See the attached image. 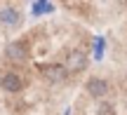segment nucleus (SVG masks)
Returning a JSON list of instances; mask_svg holds the SVG:
<instances>
[{
	"label": "nucleus",
	"mask_w": 127,
	"mask_h": 115,
	"mask_svg": "<svg viewBox=\"0 0 127 115\" xmlns=\"http://www.w3.org/2000/svg\"><path fill=\"white\" fill-rule=\"evenodd\" d=\"M87 94L92 99H104L108 94V82L104 78H90L87 80Z\"/></svg>",
	"instance_id": "obj_1"
},
{
	"label": "nucleus",
	"mask_w": 127,
	"mask_h": 115,
	"mask_svg": "<svg viewBox=\"0 0 127 115\" xmlns=\"http://www.w3.org/2000/svg\"><path fill=\"white\" fill-rule=\"evenodd\" d=\"M0 87H2L5 92H9V94H17L19 89H21V78H19L17 73H5L2 80H0Z\"/></svg>",
	"instance_id": "obj_2"
},
{
	"label": "nucleus",
	"mask_w": 127,
	"mask_h": 115,
	"mask_svg": "<svg viewBox=\"0 0 127 115\" xmlns=\"http://www.w3.org/2000/svg\"><path fill=\"white\" fill-rule=\"evenodd\" d=\"M5 54H7L9 59L24 61V59H26V54H28V49H26V45H24L21 40H12V42L7 45V49H5Z\"/></svg>",
	"instance_id": "obj_3"
},
{
	"label": "nucleus",
	"mask_w": 127,
	"mask_h": 115,
	"mask_svg": "<svg viewBox=\"0 0 127 115\" xmlns=\"http://www.w3.org/2000/svg\"><path fill=\"white\" fill-rule=\"evenodd\" d=\"M85 66H87V56H85V52H71L68 54V70H73V73H80V70H85Z\"/></svg>",
	"instance_id": "obj_4"
},
{
	"label": "nucleus",
	"mask_w": 127,
	"mask_h": 115,
	"mask_svg": "<svg viewBox=\"0 0 127 115\" xmlns=\"http://www.w3.org/2000/svg\"><path fill=\"white\" fill-rule=\"evenodd\" d=\"M19 19H21L19 9H14V7H2L0 9V23H5V26H17Z\"/></svg>",
	"instance_id": "obj_5"
},
{
	"label": "nucleus",
	"mask_w": 127,
	"mask_h": 115,
	"mask_svg": "<svg viewBox=\"0 0 127 115\" xmlns=\"http://www.w3.org/2000/svg\"><path fill=\"white\" fill-rule=\"evenodd\" d=\"M45 75H47V80H52V82H61V80L66 78V68H64V66H47Z\"/></svg>",
	"instance_id": "obj_6"
},
{
	"label": "nucleus",
	"mask_w": 127,
	"mask_h": 115,
	"mask_svg": "<svg viewBox=\"0 0 127 115\" xmlns=\"http://www.w3.org/2000/svg\"><path fill=\"white\" fill-rule=\"evenodd\" d=\"M31 12H33V17H40V14H50V12H54V5H50V2H35L31 7Z\"/></svg>",
	"instance_id": "obj_7"
},
{
	"label": "nucleus",
	"mask_w": 127,
	"mask_h": 115,
	"mask_svg": "<svg viewBox=\"0 0 127 115\" xmlns=\"http://www.w3.org/2000/svg\"><path fill=\"white\" fill-rule=\"evenodd\" d=\"M99 115H115V108L111 103H101L99 106Z\"/></svg>",
	"instance_id": "obj_8"
}]
</instances>
